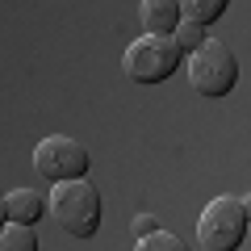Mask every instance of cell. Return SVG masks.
Masks as SVG:
<instances>
[{"mask_svg": "<svg viewBox=\"0 0 251 251\" xmlns=\"http://www.w3.org/2000/svg\"><path fill=\"white\" fill-rule=\"evenodd\" d=\"M130 230H134V243H138V239H147V234L163 230V226H159V218H155V214H138L134 222H130Z\"/></svg>", "mask_w": 251, "mask_h": 251, "instance_id": "obj_12", "label": "cell"}, {"mask_svg": "<svg viewBox=\"0 0 251 251\" xmlns=\"http://www.w3.org/2000/svg\"><path fill=\"white\" fill-rule=\"evenodd\" d=\"M92 168V155L84 143H75V138L67 134H50L42 138V143L34 147V172L42 180H50V184H63V180H84Z\"/></svg>", "mask_w": 251, "mask_h": 251, "instance_id": "obj_5", "label": "cell"}, {"mask_svg": "<svg viewBox=\"0 0 251 251\" xmlns=\"http://www.w3.org/2000/svg\"><path fill=\"white\" fill-rule=\"evenodd\" d=\"M251 230V201L247 197H214L197 218L201 251H239Z\"/></svg>", "mask_w": 251, "mask_h": 251, "instance_id": "obj_2", "label": "cell"}, {"mask_svg": "<svg viewBox=\"0 0 251 251\" xmlns=\"http://www.w3.org/2000/svg\"><path fill=\"white\" fill-rule=\"evenodd\" d=\"M0 251H38V234L34 226H4L0 230Z\"/></svg>", "mask_w": 251, "mask_h": 251, "instance_id": "obj_9", "label": "cell"}, {"mask_svg": "<svg viewBox=\"0 0 251 251\" xmlns=\"http://www.w3.org/2000/svg\"><path fill=\"white\" fill-rule=\"evenodd\" d=\"M46 214L59 222L63 234H72V239H92V234L100 230V188L92 184L88 176L50 184Z\"/></svg>", "mask_w": 251, "mask_h": 251, "instance_id": "obj_1", "label": "cell"}, {"mask_svg": "<svg viewBox=\"0 0 251 251\" xmlns=\"http://www.w3.org/2000/svg\"><path fill=\"white\" fill-rule=\"evenodd\" d=\"M184 63L180 46L172 38H138V42L126 46L122 54V72L130 75L134 84H163L168 75H176V67Z\"/></svg>", "mask_w": 251, "mask_h": 251, "instance_id": "obj_4", "label": "cell"}, {"mask_svg": "<svg viewBox=\"0 0 251 251\" xmlns=\"http://www.w3.org/2000/svg\"><path fill=\"white\" fill-rule=\"evenodd\" d=\"M46 214V197L38 188H9L4 193V218L13 226H34Z\"/></svg>", "mask_w": 251, "mask_h": 251, "instance_id": "obj_7", "label": "cell"}, {"mask_svg": "<svg viewBox=\"0 0 251 251\" xmlns=\"http://www.w3.org/2000/svg\"><path fill=\"white\" fill-rule=\"evenodd\" d=\"M184 67H188L193 92H201V97H209V100L230 97L234 84H239V59H234V50L226 42H218V38H205V46L188 54Z\"/></svg>", "mask_w": 251, "mask_h": 251, "instance_id": "obj_3", "label": "cell"}, {"mask_svg": "<svg viewBox=\"0 0 251 251\" xmlns=\"http://www.w3.org/2000/svg\"><path fill=\"white\" fill-rule=\"evenodd\" d=\"M138 21H143L147 38H172L180 25V4L176 0H143L138 4Z\"/></svg>", "mask_w": 251, "mask_h": 251, "instance_id": "obj_6", "label": "cell"}, {"mask_svg": "<svg viewBox=\"0 0 251 251\" xmlns=\"http://www.w3.org/2000/svg\"><path fill=\"white\" fill-rule=\"evenodd\" d=\"M9 226V218H4V193H0V230Z\"/></svg>", "mask_w": 251, "mask_h": 251, "instance_id": "obj_13", "label": "cell"}, {"mask_svg": "<svg viewBox=\"0 0 251 251\" xmlns=\"http://www.w3.org/2000/svg\"><path fill=\"white\" fill-rule=\"evenodd\" d=\"M134 251H193V247H188L184 239H176V234H168V230H155V234H147V239H138Z\"/></svg>", "mask_w": 251, "mask_h": 251, "instance_id": "obj_11", "label": "cell"}, {"mask_svg": "<svg viewBox=\"0 0 251 251\" xmlns=\"http://www.w3.org/2000/svg\"><path fill=\"white\" fill-rule=\"evenodd\" d=\"M205 38H209V34H205L201 25H188V21H180L176 34H172V42H176V46H180V54L188 59L193 50H201V46H205Z\"/></svg>", "mask_w": 251, "mask_h": 251, "instance_id": "obj_10", "label": "cell"}, {"mask_svg": "<svg viewBox=\"0 0 251 251\" xmlns=\"http://www.w3.org/2000/svg\"><path fill=\"white\" fill-rule=\"evenodd\" d=\"M230 9L226 0H184L180 4V21H188V25H201V29H209L222 13Z\"/></svg>", "mask_w": 251, "mask_h": 251, "instance_id": "obj_8", "label": "cell"}]
</instances>
